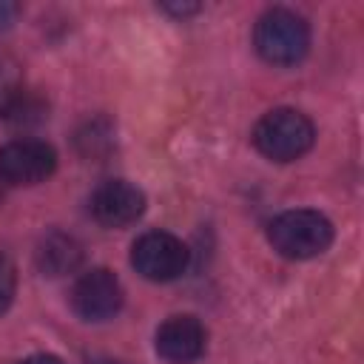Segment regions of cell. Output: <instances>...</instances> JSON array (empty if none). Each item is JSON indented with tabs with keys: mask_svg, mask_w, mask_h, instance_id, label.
<instances>
[{
	"mask_svg": "<svg viewBox=\"0 0 364 364\" xmlns=\"http://www.w3.org/2000/svg\"><path fill=\"white\" fill-rule=\"evenodd\" d=\"M267 239L276 253L284 259H313L321 256L330 242H333V225L324 213L310 210V208H296L279 213L267 225Z\"/></svg>",
	"mask_w": 364,
	"mask_h": 364,
	"instance_id": "obj_1",
	"label": "cell"
},
{
	"mask_svg": "<svg viewBox=\"0 0 364 364\" xmlns=\"http://www.w3.org/2000/svg\"><path fill=\"white\" fill-rule=\"evenodd\" d=\"M253 46L270 65H296L310 48V26L290 9H267L256 20Z\"/></svg>",
	"mask_w": 364,
	"mask_h": 364,
	"instance_id": "obj_2",
	"label": "cell"
},
{
	"mask_svg": "<svg viewBox=\"0 0 364 364\" xmlns=\"http://www.w3.org/2000/svg\"><path fill=\"white\" fill-rule=\"evenodd\" d=\"M316 128L296 108H273L253 128V145L273 162H293L313 148Z\"/></svg>",
	"mask_w": 364,
	"mask_h": 364,
	"instance_id": "obj_3",
	"label": "cell"
},
{
	"mask_svg": "<svg viewBox=\"0 0 364 364\" xmlns=\"http://www.w3.org/2000/svg\"><path fill=\"white\" fill-rule=\"evenodd\" d=\"M131 264L148 282H173L188 267V247L173 233L148 230L134 242Z\"/></svg>",
	"mask_w": 364,
	"mask_h": 364,
	"instance_id": "obj_4",
	"label": "cell"
},
{
	"mask_svg": "<svg viewBox=\"0 0 364 364\" xmlns=\"http://www.w3.org/2000/svg\"><path fill=\"white\" fill-rule=\"evenodd\" d=\"M57 168V151L31 136L11 139L0 148V179L6 185H37L46 182Z\"/></svg>",
	"mask_w": 364,
	"mask_h": 364,
	"instance_id": "obj_5",
	"label": "cell"
},
{
	"mask_svg": "<svg viewBox=\"0 0 364 364\" xmlns=\"http://www.w3.org/2000/svg\"><path fill=\"white\" fill-rule=\"evenodd\" d=\"M71 307L85 321L111 318L122 307V284H119V279L105 267L85 270L71 287Z\"/></svg>",
	"mask_w": 364,
	"mask_h": 364,
	"instance_id": "obj_6",
	"label": "cell"
},
{
	"mask_svg": "<svg viewBox=\"0 0 364 364\" xmlns=\"http://www.w3.org/2000/svg\"><path fill=\"white\" fill-rule=\"evenodd\" d=\"M142 210L145 193L125 179H108L91 193V216L105 228H125L136 222Z\"/></svg>",
	"mask_w": 364,
	"mask_h": 364,
	"instance_id": "obj_7",
	"label": "cell"
},
{
	"mask_svg": "<svg viewBox=\"0 0 364 364\" xmlns=\"http://www.w3.org/2000/svg\"><path fill=\"white\" fill-rule=\"evenodd\" d=\"M208 333L196 316H171L156 330V353L171 364H191L205 353Z\"/></svg>",
	"mask_w": 364,
	"mask_h": 364,
	"instance_id": "obj_8",
	"label": "cell"
},
{
	"mask_svg": "<svg viewBox=\"0 0 364 364\" xmlns=\"http://www.w3.org/2000/svg\"><path fill=\"white\" fill-rule=\"evenodd\" d=\"M34 259H37V267H40L43 276L60 279V276H68V273H74L80 267V262H82V245L71 233L48 230L37 242Z\"/></svg>",
	"mask_w": 364,
	"mask_h": 364,
	"instance_id": "obj_9",
	"label": "cell"
},
{
	"mask_svg": "<svg viewBox=\"0 0 364 364\" xmlns=\"http://www.w3.org/2000/svg\"><path fill=\"white\" fill-rule=\"evenodd\" d=\"M48 119V102L46 97H40L37 91L31 88H17L14 94H9L3 102H0V122L14 128V131H28V128H37Z\"/></svg>",
	"mask_w": 364,
	"mask_h": 364,
	"instance_id": "obj_10",
	"label": "cell"
},
{
	"mask_svg": "<svg viewBox=\"0 0 364 364\" xmlns=\"http://www.w3.org/2000/svg\"><path fill=\"white\" fill-rule=\"evenodd\" d=\"M77 145H80V151H82L85 156H102V154L111 148V131H108V122H105V119L88 122L85 131H80Z\"/></svg>",
	"mask_w": 364,
	"mask_h": 364,
	"instance_id": "obj_11",
	"label": "cell"
},
{
	"mask_svg": "<svg viewBox=\"0 0 364 364\" xmlns=\"http://www.w3.org/2000/svg\"><path fill=\"white\" fill-rule=\"evenodd\" d=\"M14 290H17V270H14L11 259L0 253V316L11 307Z\"/></svg>",
	"mask_w": 364,
	"mask_h": 364,
	"instance_id": "obj_12",
	"label": "cell"
},
{
	"mask_svg": "<svg viewBox=\"0 0 364 364\" xmlns=\"http://www.w3.org/2000/svg\"><path fill=\"white\" fill-rule=\"evenodd\" d=\"M20 85H23V80H20V65H17V60L9 57V54H0V102H3L9 94H14Z\"/></svg>",
	"mask_w": 364,
	"mask_h": 364,
	"instance_id": "obj_13",
	"label": "cell"
},
{
	"mask_svg": "<svg viewBox=\"0 0 364 364\" xmlns=\"http://www.w3.org/2000/svg\"><path fill=\"white\" fill-rule=\"evenodd\" d=\"M17 14H20V6L17 3L0 0V31H9L14 26V20H17Z\"/></svg>",
	"mask_w": 364,
	"mask_h": 364,
	"instance_id": "obj_14",
	"label": "cell"
},
{
	"mask_svg": "<svg viewBox=\"0 0 364 364\" xmlns=\"http://www.w3.org/2000/svg\"><path fill=\"white\" fill-rule=\"evenodd\" d=\"M162 11L176 14V17H188V14H196V11H199V6H196V3H165V6H162Z\"/></svg>",
	"mask_w": 364,
	"mask_h": 364,
	"instance_id": "obj_15",
	"label": "cell"
},
{
	"mask_svg": "<svg viewBox=\"0 0 364 364\" xmlns=\"http://www.w3.org/2000/svg\"><path fill=\"white\" fill-rule=\"evenodd\" d=\"M20 364H65V361H63V358H57V355H48V353H37V355L23 358Z\"/></svg>",
	"mask_w": 364,
	"mask_h": 364,
	"instance_id": "obj_16",
	"label": "cell"
},
{
	"mask_svg": "<svg viewBox=\"0 0 364 364\" xmlns=\"http://www.w3.org/2000/svg\"><path fill=\"white\" fill-rule=\"evenodd\" d=\"M100 364H119V361H100Z\"/></svg>",
	"mask_w": 364,
	"mask_h": 364,
	"instance_id": "obj_17",
	"label": "cell"
},
{
	"mask_svg": "<svg viewBox=\"0 0 364 364\" xmlns=\"http://www.w3.org/2000/svg\"><path fill=\"white\" fill-rule=\"evenodd\" d=\"M0 199H3V191H0Z\"/></svg>",
	"mask_w": 364,
	"mask_h": 364,
	"instance_id": "obj_18",
	"label": "cell"
}]
</instances>
